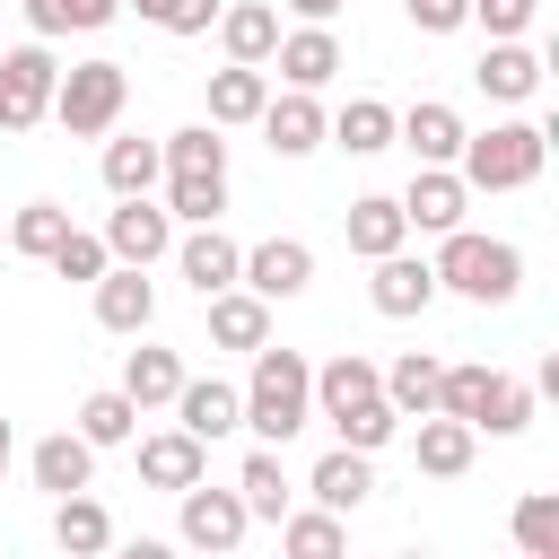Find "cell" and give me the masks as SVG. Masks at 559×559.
I'll list each match as a JSON object with an SVG mask.
<instances>
[{
    "label": "cell",
    "instance_id": "8d00e7d4",
    "mask_svg": "<svg viewBox=\"0 0 559 559\" xmlns=\"http://www.w3.org/2000/svg\"><path fill=\"white\" fill-rule=\"evenodd\" d=\"M332 428H341V445H358V454H376V445H393V428H402V411H393L384 393H367V402H349V411H341Z\"/></svg>",
    "mask_w": 559,
    "mask_h": 559
},
{
    "label": "cell",
    "instance_id": "277c9868",
    "mask_svg": "<svg viewBox=\"0 0 559 559\" xmlns=\"http://www.w3.org/2000/svg\"><path fill=\"white\" fill-rule=\"evenodd\" d=\"M463 183L472 192H524L533 175H542V157H550V131H533V122H498V131H463Z\"/></svg>",
    "mask_w": 559,
    "mask_h": 559
},
{
    "label": "cell",
    "instance_id": "2e32d148",
    "mask_svg": "<svg viewBox=\"0 0 559 559\" xmlns=\"http://www.w3.org/2000/svg\"><path fill=\"white\" fill-rule=\"evenodd\" d=\"M253 122H262V140H271L280 157H306V148H323V105H314V87H288V96H271Z\"/></svg>",
    "mask_w": 559,
    "mask_h": 559
},
{
    "label": "cell",
    "instance_id": "44dd1931",
    "mask_svg": "<svg viewBox=\"0 0 559 559\" xmlns=\"http://www.w3.org/2000/svg\"><path fill=\"white\" fill-rule=\"evenodd\" d=\"M175 262H183V280H192V288L210 297V288H227V280H236L245 245H236V236H218V218H201V227H192V236L175 245Z\"/></svg>",
    "mask_w": 559,
    "mask_h": 559
},
{
    "label": "cell",
    "instance_id": "6da1fadb",
    "mask_svg": "<svg viewBox=\"0 0 559 559\" xmlns=\"http://www.w3.org/2000/svg\"><path fill=\"white\" fill-rule=\"evenodd\" d=\"M245 393V428L262 437V445H288L306 419H314V367L297 358V349H253V376L236 384Z\"/></svg>",
    "mask_w": 559,
    "mask_h": 559
},
{
    "label": "cell",
    "instance_id": "836d02e7",
    "mask_svg": "<svg viewBox=\"0 0 559 559\" xmlns=\"http://www.w3.org/2000/svg\"><path fill=\"white\" fill-rule=\"evenodd\" d=\"M52 542H61L70 559H87V550H105V542H114V515H105L87 489H70V498H61V515H52Z\"/></svg>",
    "mask_w": 559,
    "mask_h": 559
},
{
    "label": "cell",
    "instance_id": "30bf717a",
    "mask_svg": "<svg viewBox=\"0 0 559 559\" xmlns=\"http://www.w3.org/2000/svg\"><path fill=\"white\" fill-rule=\"evenodd\" d=\"M463 201H472V183H463L454 166H419L411 192H402V218H411L419 236H445V227H463Z\"/></svg>",
    "mask_w": 559,
    "mask_h": 559
},
{
    "label": "cell",
    "instance_id": "5b68a950",
    "mask_svg": "<svg viewBox=\"0 0 559 559\" xmlns=\"http://www.w3.org/2000/svg\"><path fill=\"white\" fill-rule=\"evenodd\" d=\"M122 96H131V70L122 61H79V70L52 79V122L70 140H105L122 122Z\"/></svg>",
    "mask_w": 559,
    "mask_h": 559
},
{
    "label": "cell",
    "instance_id": "ba28073f",
    "mask_svg": "<svg viewBox=\"0 0 559 559\" xmlns=\"http://www.w3.org/2000/svg\"><path fill=\"white\" fill-rule=\"evenodd\" d=\"M175 428H192L201 445H218L227 428H245V393L218 384V376H183L175 384Z\"/></svg>",
    "mask_w": 559,
    "mask_h": 559
},
{
    "label": "cell",
    "instance_id": "4316f807",
    "mask_svg": "<svg viewBox=\"0 0 559 559\" xmlns=\"http://www.w3.org/2000/svg\"><path fill=\"white\" fill-rule=\"evenodd\" d=\"M341 227H349V253H367V262H376V253H393V245L411 236V218H402V201H384V192H367V201H349V218H341Z\"/></svg>",
    "mask_w": 559,
    "mask_h": 559
},
{
    "label": "cell",
    "instance_id": "4dcf8cb0",
    "mask_svg": "<svg viewBox=\"0 0 559 559\" xmlns=\"http://www.w3.org/2000/svg\"><path fill=\"white\" fill-rule=\"evenodd\" d=\"M166 175V148L157 140H105V192L122 201V192H148Z\"/></svg>",
    "mask_w": 559,
    "mask_h": 559
},
{
    "label": "cell",
    "instance_id": "8992f818",
    "mask_svg": "<svg viewBox=\"0 0 559 559\" xmlns=\"http://www.w3.org/2000/svg\"><path fill=\"white\" fill-rule=\"evenodd\" d=\"M52 79H61V61H52L44 44L0 52V131H35V122L52 114Z\"/></svg>",
    "mask_w": 559,
    "mask_h": 559
},
{
    "label": "cell",
    "instance_id": "5bb4252c",
    "mask_svg": "<svg viewBox=\"0 0 559 559\" xmlns=\"http://www.w3.org/2000/svg\"><path fill=\"white\" fill-rule=\"evenodd\" d=\"M472 445H480V428H472V419H454V411H428V419H419V437H411V454H419V472H428V480H463V472H472Z\"/></svg>",
    "mask_w": 559,
    "mask_h": 559
},
{
    "label": "cell",
    "instance_id": "74e56055",
    "mask_svg": "<svg viewBox=\"0 0 559 559\" xmlns=\"http://www.w3.org/2000/svg\"><path fill=\"white\" fill-rule=\"evenodd\" d=\"M533 419V384H515V376H489V402H480V419L472 428H489V437H515Z\"/></svg>",
    "mask_w": 559,
    "mask_h": 559
},
{
    "label": "cell",
    "instance_id": "ee69618b",
    "mask_svg": "<svg viewBox=\"0 0 559 559\" xmlns=\"http://www.w3.org/2000/svg\"><path fill=\"white\" fill-rule=\"evenodd\" d=\"M533 9H542V0H472V17L489 26V44H498V35H524V26H533Z\"/></svg>",
    "mask_w": 559,
    "mask_h": 559
},
{
    "label": "cell",
    "instance_id": "d6986e66",
    "mask_svg": "<svg viewBox=\"0 0 559 559\" xmlns=\"http://www.w3.org/2000/svg\"><path fill=\"white\" fill-rule=\"evenodd\" d=\"M393 131H402V148L419 157V166H454V148H463V114L454 105H411V114H393Z\"/></svg>",
    "mask_w": 559,
    "mask_h": 559
},
{
    "label": "cell",
    "instance_id": "d4e9b609",
    "mask_svg": "<svg viewBox=\"0 0 559 559\" xmlns=\"http://www.w3.org/2000/svg\"><path fill=\"white\" fill-rule=\"evenodd\" d=\"M262 105H271L262 61H227V70H210V122H253Z\"/></svg>",
    "mask_w": 559,
    "mask_h": 559
},
{
    "label": "cell",
    "instance_id": "7402d4cb",
    "mask_svg": "<svg viewBox=\"0 0 559 559\" xmlns=\"http://www.w3.org/2000/svg\"><path fill=\"white\" fill-rule=\"evenodd\" d=\"M26 472H35V489L70 498V489H87V472H96V445H87L79 428H61V437H44V445L26 454Z\"/></svg>",
    "mask_w": 559,
    "mask_h": 559
},
{
    "label": "cell",
    "instance_id": "f1b7e54d",
    "mask_svg": "<svg viewBox=\"0 0 559 559\" xmlns=\"http://www.w3.org/2000/svg\"><path fill=\"white\" fill-rule=\"evenodd\" d=\"M236 498H245V515H271V524L288 515V498H297V489H288V472H280V445H253V454H245Z\"/></svg>",
    "mask_w": 559,
    "mask_h": 559
},
{
    "label": "cell",
    "instance_id": "7dc6e473",
    "mask_svg": "<svg viewBox=\"0 0 559 559\" xmlns=\"http://www.w3.org/2000/svg\"><path fill=\"white\" fill-rule=\"evenodd\" d=\"M9 445H17V437H9V419H0V480H9Z\"/></svg>",
    "mask_w": 559,
    "mask_h": 559
},
{
    "label": "cell",
    "instance_id": "ffe728a7",
    "mask_svg": "<svg viewBox=\"0 0 559 559\" xmlns=\"http://www.w3.org/2000/svg\"><path fill=\"white\" fill-rule=\"evenodd\" d=\"M472 79H480V96H498V105H524V96L542 87V52H524L515 35H498V44L480 52V70H472Z\"/></svg>",
    "mask_w": 559,
    "mask_h": 559
},
{
    "label": "cell",
    "instance_id": "bcb514c9",
    "mask_svg": "<svg viewBox=\"0 0 559 559\" xmlns=\"http://www.w3.org/2000/svg\"><path fill=\"white\" fill-rule=\"evenodd\" d=\"M288 9H297V17H332L341 0H288Z\"/></svg>",
    "mask_w": 559,
    "mask_h": 559
},
{
    "label": "cell",
    "instance_id": "83f0119b",
    "mask_svg": "<svg viewBox=\"0 0 559 559\" xmlns=\"http://www.w3.org/2000/svg\"><path fill=\"white\" fill-rule=\"evenodd\" d=\"M437 376H445V367H437V358H419V349H411V358H393V367H376V384H384V402H393L402 419H428V411H437Z\"/></svg>",
    "mask_w": 559,
    "mask_h": 559
},
{
    "label": "cell",
    "instance_id": "d6a6232c",
    "mask_svg": "<svg viewBox=\"0 0 559 559\" xmlns=\"http://www.w3.org/2000/svg\"><path fill=\"white\" fill-rule=\"evenodd\" d=\"M131 428H140V402H131L122 384H105V393L79 402V437H87V445H131Z\"/></svg>",
    "mask_w": 559,
    "mask_h": 559
},
{
    "label": "cell",
    "instance_id": "cb8c5ba5",
    "mask_svg": "<svg viewBox=\"0 0 559 559\" xmlns=\"http://www.w3.org/2000/svg\"><path fill=\"white\" fill-rule=\"evenodd\" d=\"M306 489H314V507H332V515H349L367 489H376V472H367V454L358 445H332L314 472H306Z\"/></svg>",
    "mask_w": 559,
    "mask_h": 559
},
{
    "label": "cell",
    "instance_id": "e0dca14e",
    "mask_svg": "<svg viewBox=\"0 0 559 559\" xmlns=\"http://www.w3.org/2000/svg\"><path fill=\"white\" fill-rule=\"evenodd\" d=\"M148 314H157V288L140 280V262H122V271L105 262V280H96V323L140 341V332H148Z\"/></svg>",
    "mask_w": 559,
    "mask_h": 559
},
{
    "label": "cell",
    "instance_id": "9a60e30c",
    "mask_svg": "<svg viewBox=\"0 0 559 559\" xmlns=\"http://www.w3.org/2000/svg\"><path fill=\"white\" fill-rule=\"evenodd\" d=\"M210 472V445L192 437V428H157V437H140V480L148 489H192Z\"/></svg>",
    "mask_w": 559,
    "mask_h": 559
},
{
    "label": "cell",
    "instance_id": "3957f363",
    "mask_svg": "<svg viewBox=\"0 0 559 559\" xmlns=\"http://www.w3.org/2000/svg\"><path fill=\"white\" fill-rule=\"evenodd\" d=\"M428 271H437V288H454V297H472V306H507V297L524 288V253L498 245V236H472V227H445V253H437Z\"/></svg>",
    "mask_w": 559,
    "mask_h": 559
},
{
    "label": "cell",
    "instance_id": "52a82bcc",
    "mask_svg": "<svg viewBox=\"0 0 559 559\" xmlns=\"http://www.w3.org/2000/svg\"><path fill=\"white\" fill-rule=\"evenodd\" d=\"M166 245H175V218H166V210H157L148 192H122V210L105 218V253H114V262H140V271H148V262H157Z\"/></svg>",
    "mask_w": 559,
    "mask_h": 559
},
{
    "label": "cell",
    "instance_id": "d590c367",
    "mask_svg": "<svg viewBox=\"0 0 559 559\" xmlns=\"http://www.w3.org/2000/svg\"><path fill=\"white\" fill-rule=\"evenodd\" d=\"M122 0H26V26L35 35H96Z\"/></svg>",
    "mask_w": 559,
    "mask_h": 559
},
{
    "label": "cell",
    "instance_id": "f6af8a7d",
    "mask_svg": "<svg viewBox=\"0 0 559 559\" xmlns=\"http://www.w3.org/2000/svg\"><path fill=\"white\" fill-rule=\"evenodd\" d=\"M402 9H411V26H419V35H454V26L472 17V0H402Z\"/></svg>",
    "mask_w": 559,
    "mask_h": 559
},
{
    "label": "cell",
    "instance_id": "9c48e42d",
    "mask_svg": "<svg viewBox=\"0 0 559 559\" xmlns=\"http://www.w3.org/2000/svg\"><path fill=\"white\" fill-rule=\"evenodd\" d=\"M175 498H183V542H192V550H236L245 524H253L236 489H201V480H192V489H175Z\"/></svg>",
    "mask_w": 559,
    "mask_h": 559
},
{
    "label": "cell",
    "instance_id": "484cf974",
    "mask_svg": "<svg viewBox=\"0 0 559 559\" xmlns=\"http://www.w3.org/2000/svg\"><path fill=\"white\" fill-rule=\"evenodd\" d=\"M218 44H227V61H271V44H280V9H262V0L218 9Z\"/></svg>",
    "mask_w": 559,
    "mask_h": 559
},
{
    "label": "cell",
    "instance_id": "60d3db41",
    "mask_svg": "<svg viewBox=\"0 0 559 559\" xmlns=\"http://www.w3.org/2000/svg\"><path fill=\"white\" fill-rule=\"evenodd\" d=\"M515 542H524L533 559H559V498H550V489L515 507Z\"/></svg>",
    "mask_w": 559,
    "mask_h": 559
},
{
    "label": "cell",
    "instance_id": "e575fe53",
    "mask_svg": "<svg viewBox=\"0 0 559 559\" xmlns=\"http://www.w3.org/2000/svg\"><path fill=\"white\" fill-rule=\"evenodd\" d=\"M61 236H70V210H61V201H26V210L9 218V236H0V245H9V253H35V262H44V253H52Z\"/></svg>",
    "mask_w": 559,
    "mask_h": 559
},
{
    "label": "cell",
    "instance_id": "7c38bea8",
    "mask_svg": "<svg viewBox=\"0 0 559 559\" xmlns=\"http://www.w3.org/2000/svg\"><path fill=\"white\" fill-rule=\"evenodd\" d=\"M236 280H245L253 297H297V288L314 280V253H306L297 236H271V245H253V253L236 262Z\"/></svg>",
    "mask_w": 559,
    "mask_h": 559
},
{
    "label": "cell",
    "instance_id": "1f68e13d",
    "mask_svg": "<svg viewBox=\"0 0 559 559\" xmlns=\"http://www.w3.org/2000/svg\"><path fill=\"white\" fill-rule=\"evenodd\" d=\"M175 384H183V358H175V349H131V358H122V393H131L140 411L175 402Z\"/></svg>",
    "mask_w": 559,
    "mask_h": 559
},
{
    "label": "cell",
    "instance_id": "f546056e",
    "mask_svg": "<svg viewBox=\"0 0 559 559\" xmlns=\"http://www.w3.org/2000/svg\"><path fill=\"white\" fill-rule=\"evenodd\" d=\"M349 157H376V148H393V105H376V96H349L332 122H323Z\"/></svg>",
    "mask_w": 559,
    "mask_h": 559
},
{
    "label": "cell",
    "instance_id": "603a6c76",
    "mask_svg": "<svg viewBox=\"0 0 559 559\" xmlns=\"http://www.w3.org/2000/svg\"><path fill=\"white\" fill-rule=\"evenodd\" d=\"M367 393H384V384H376V358L341 349V358H323V367H314V419H341V411H349V402H367Z\"/></svg>",
    "mask_w": 559,
    "mask_h": 559
},
{
    "label": "cell",
    "instance_id": "8fae6325",
    "mask_svg": "<svg viewBox=\"0 0 559 559\" xmlns=\"http://www.w3.org/2000/svg\"><path fill=\"white\" fill-rule=\"evenodd\" d=\"M367 297H376V314H393V323H402V314H428V297H437V271H428L419 253H402V245H393V253H376V280H367Z\"/></svg>",
    "mask_w": 559,
    "mask_h": 559
},
{
    "label": "cell",
    "instance_id": "b9f144b4",
    "mask_svg": "<svg viewBox=\"0 0 559 559\" xmlns=\"http://www.w3.org/2000/svg\"><path fill=\"white\" fill-rule=\"evenodd\" d=\"M44 262H52L61 280H105V262H114V253H105V236H79V227H70V236H61Z\"/></svg>",
    "mask_w": 559,
    "mask_h": 559
},
{
    "label": "cell",
    "instance_id": "4fadbf2b",
    "mask_svg": "<svg viewBox=\"0 0 559 559\" xmlns=\"http://www.w3.org/2000/svg\"><path fill=\"white\" fill-rule=\"evenodd\" d=\"M201 306H210V341H218V349H262V341H271V297H253V288L227 280V288H210Z\"/></svg>",
    "mask_w": 559,
    "mask_h": 559
},
{
    "label": "cell",
    "instance_id": "ac0fdd59",
    "mask_svg": "<svg viewBox=\"0 0 559 559\" xmlns=\"http://www.w3.org/2000/svg\"><path fill=\"white\" fill-rule=\"evenodd\" d=\"M271 61H280V79H288V87H323V79L341 70V44H332V26H323V17H306L297 35H280V44H271Z\"/></svg>",
    "mask_w": 559,
    "mask_h": 559
},
{
    "label": "cell",
    "instance_id": "ab89813d",
    "mask_svg": "<svg viewBox=\"0 0 559 559\" xmlns=\"http://www.w3.org/2000/svg\"><path fill=\"white\" fill-rule=\"evenodd\" d=\"M489 376H498V367H445V376H437V411H454V419H480V402H489Z\"/></svg>",
    "mask_w": 559,
    "mask_h": 559
},
{
    "label": "cell",
    "instance_id": "7bdbcfd3",
    "mask_svg": "<svg viewBox=\"0 0 559 559\" xmlns=\"http://www.w3.org/2000/svg\"><path fill=\"white\" fill-rule=\"evenodd\" d=\"M140 17H148V26H166V35H210L218 0H140Z\"/></svg>",
    "mask_w": 559,
    "mask_h": 559
},
{
    "label": "cell",
    "instance_id": "f35d334b",
    "mask_svg": "<svg viewBox=\"0 0 559 559\" xmlns=\"http://www.w3.org/2000/svg\"><path fill=\"white\" fill-rule=\"evenodd\" d=\"M280 542H288L297 559H332L349 533H341V515H332V507H314V515H280Z\"/></svg>",
    "mask_w": 559,
    "mask_h": 559
},
{
    "label": "cell",
    "instance_id": "7a4b0ae2",
    "mask_svg": "<svg viewBox=\"0 0 559 559\" xmlns=\"http://www.w3.org/2000/svg\"><path fill=\"white\" fill-rule=\"evenodd\" d=\"M227 210V140L218 122H192L166 140V218H218Z\"/></svg>",
    "mask_w": 559,
    "mask_h": 559
}]
</instances>
